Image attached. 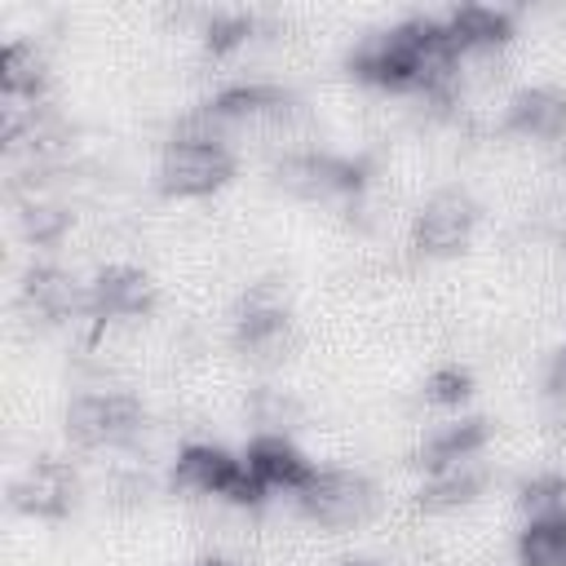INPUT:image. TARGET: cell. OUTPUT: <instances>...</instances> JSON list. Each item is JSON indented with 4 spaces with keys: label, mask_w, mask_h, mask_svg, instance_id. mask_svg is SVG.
<instances>
[{
    "label": "cell",
    "mask_w": 566,
    "mask_h": 566,
    "mask_svg": "<svg viewBox=\"0 0 566 566\" xmlns=\"http://www.w3.org/2000/svg\"><path fill=\"white\" fill-rule=\"evenodd\" d=\"M230 172H234V155H230L226 137L203 119V111L177 128V137L164 146L159 168H155L159 190L177 195V199H203V195L221 190L230 181Z\"/></svg>",
    "instance_id": "1"
},
{
    "label": "cell",
    "mask_w": 566,
    "mask_h": 566,
    "mask_svg": "<svg viewBox=\"0 0 566 566\" xmlns=\"http://www.w3.org/2000/svg\"><path fill=\"white\" fill-rule=\"evenodd\" d=\"M172 486L177 491H190V495L226 500V504H239V509H252V504L265 500V491L248 473L243 455H230V451H221L212 442H190V447L177 451Z\"/></svg>",
    "instance_id": "2"
},
{
    "label": "cell",
    "mask_w": 566,
    "mask_h": 566,
    "mask_svg": "<svg viewBox=\"0 0 566 566\" xmlns=\"http://www.w3.org/2000/svg\"><path fill=\"white\" fill-rule=\"evenodd\" d=\"M146 411L124 389H88L66 407V438L80 447H124L142 433Z\"/></svg>",
    "instance_id": "3"
},
{
    "label": "cell",
    "mask_w": 566,
    "mask_h": 566,
    "mask_svg": "<svg viewBox=\"0 0 566 566\" xmlns=\"http://www.w3.org/2000/svg\"><path fill=\"white\" fill-rule=\"evenodd\" d=\"M301 513L323 531H349L363 526L376 509V486L354 469H318L310 486L296 495Z\"/></svg>",
    "instance_id": "4"
},
{
    "label": "cell",
    "mask_w": 566,
    "mask_h": 566,
    "mask_svg": "<svg viewBox=\"0 0 566 566\" xmlns=\"http://www.w3.org/2000/svg\"><path fill=\"white\" fill-rule=\"evenodd\" d=\"M473 230H478V203H473V195L447 186V190H433L420 203V212L411 221V243L424 256H455L460 248H469Z\"/></svg>",
    "instance_id": "5"
},
{
    "label": "cell",
    "mask_w": 566,
    "mask_h": 566,
    "mask_svg": "<svg viewBox=\"0 0 566 566\" xmlns=\"http://www.w3.org/2000/svg\"><path fill=\"white\" fill-rule=\"evenodd\" d=\"M279 186H287L301 199H332V195H354L363 186V168L340 155L323 150H287L279 155Z\"/></svg>",
    "instance_id": "6"
},
{
    "label": "cell",
    "mask_w": 566,
    "mask_h": 566,
    "mask_svg": "<svg viewBox=\"0 0 566 566\" xmlns=\"http://www.w3.org/2000/svg\"><path fill=\"white\" fill-rule=\"evenodd\" d=\"M243 464L261 491H287V495H301L318 473V464L287 433H256L243 451Z\"/></svg>",
    "instance_id": "7"
},
{
    "label": "cell",
    "mask_w": 566,
    "mask_h": 566,
    "mask_svg": "<svg viewBox=\"0 0 566 566\" xmlns=\"http://www.w3.org/2000/svg\"><path fill=\"white\" fill-rule=\"evenodd\" d=\"M155 310V283L133 265H106L88 283V318L93 323H128Z\"/></svg>",
    "instance_id": "8"
},
{
    "label": "cell",
    "mask_w": 566,
    "mask_h": 566,
    "mask_svg": "<svg viewBox=\"0 0 566 566\" xmlns=\"http://www.w3.org/2000/svg\"><path fill=\"white\" fill-rule=\"evenodd\" d=\"M9 495H13V509L27 517H66L75 504V469L66 460L40 455L22 469Z\"/></svg>",
    "instance_id": "9"
},
{
    "label": "cell",
    "mask_w": 566,
    "mask_h": 566,
    "mask_svg": "<svg viewBox=\"0 0 566 566\" xmlns=\"http://www.w3.org/2000/svg\"><path fill=\"white\" fill-rule=\"evenodd\" d=\"M504 128L526 142H557L566 133V93L557 88H517L504 102Z\"/></svg>",
    "instance_id": "10"
},
{
    "label": "cell",
    "mask_w": 566,
    "mask_h": 566,
    "mask_svg": "<svg viewBox=\"0 0 566 566\" xmlns=\"http://www.w3.org/2000/svg\"><path fill=\"white\" fill-rule=\"evenodd\" d=\"M22 301L31 305V314H40L49 323L88 314V287L75 283V274H66L57 265H31L22 279Z\"/></svg>",
    "instance_id": "11"
},
{
    "label": "cell",
    "mask_w": 566,
    "mask_h": 566,
    "mask_svg": "<svg viewBox=\"0 0 566 566\" xmlns=\"http://www.w3.org/2000/svg\"><path fill=\"white\" fill-rule=\"evenodd\" d=\"M442 27H447L455 53H486L513 35V18L495 4H460L442 18Z\"/></svg>",
    "instance_id": "12"
},
{
    "label": "cell",
    "mask_w": 566,
    "mask_h": 566,
    "mask_svg": "<svg viewBox=\"0 0 566 566\" xmlns=\"http://www.w3.org/2000/svg\"><path fill=\"white\" fill-rule=\"evenodd\" d=\"M482 482H486L482 460H455V464H442V469H433L429 482L420 486V504H424L429 513H455V509H464V504L478 500Z\"/></svg>",
    "instance_id": "13"
},
{
    "label": "cell",
    "mask_w": 566,
    "mask_h": 566,
    "mask_svg": "<svg viewBox=\"0 0 566 566\" xmlns=\"http://www.w3.org/2000/svg\"><path fill=\"white\" fill-rule=\"evenodd\" d=\"M44 80H49V71H44L40 49L27 44V40H9L4 53H0V93H4V102H35L44 93Z\"/></svg>",
    "instance_id": "14"
},
{
    "label": "cell",
    "mask_w": 566,
    "mask_h": 566,
    "mask_svg": "<svg viewBox=\"0 0 566 566\" xmlns=\"http://www.w3.org/2000/svg\"><path fill=\"white\" fill-rule=\"evenodd\" d=\"M482 447H486V420L469 416V420H455V424H442L438 433H429L420 447V464L433 473V469L455 464V460H478Z\"/></svg>",
    "instance_id": "15"
},
{
    "label": "cell",
    "mask_w": 566,
    "mask_h": 566,
    "mask_svg": "<svg viewBox=\"0 0 566 566\" xmlns=\"http://www.w3.org/2000/svg\"><path fill=\"white\" fill-rule=\"evenodd\" d=\"M517 566H566V517H539L517 531Z\"/></svg>",
    "instance_id": "16"
},
{
    "label": "cell",
    "mask_w": 566,
    "mask_h": 566,
    "mask_svg": "<svg viewBox=\"0 0 566 566\" xmlns=\"http://www.w3.org/2000/svg\"><path fill=\"white\" fill-rule=\"evenodd\" d=\"M517 509L526 513V522L566 517V478L562 473H535V478H526L522 491H517Z\"/></svg>",
    "instance_id": "17"
},
{
    "label": "cell",
    "mask_w": 566,
    "mask_h": 566,
    "mask_svg": "<svg viewBox=\"0 0 566 566\" xmlns=\"http://www.w3.org/2000/svg\"><path fill=\"white\" fill-rule=\"evenodd\" d=\"M66 226H71V217H66L57 203H27V208H22V234H27L31 243H40V248L57 243V239L66 234Z\"/></svg>",
    "instance_id": "18"
},
{
    "label": "cell",
    "mask_w": 566,
    "mask_h": 566,
    "mask_svg": "<svg viewBox=\"0 0 566 566\" xmlns=\"http://www.w3.org/2000/svg\"><path fill=\"white\" fill-rule=\"evenodd\" d=\"M248 35H252V18H243V13H212V18H203V49L208 53H230Z\"/></svg>",
    "instance_id": "19"
},
{
    "label": "cell",
    "mask_w": 566,
    "mask_h": 566,
    "mask_svg": "<svg viewBox=\"0 0 566 566\" xmlns=\"http://www.w3.org/2000/svg\"><path fill=\"white\" fill-rule=\"evenodd\" d=\"M248 411L256 416L261 433H283V429L296 420V402H292L283 389H256L252 402H248Z\"/></svg>",
    "instance_id": "20"
},
{
    "label": "cell",
    "mask_w": 566,
    "mask_h": 566,
    "mask_svg": "<svg viewBox=\"0 0 566 566\" xmlns=\"http://www.w3.org/2000/svg\"><path fill=\"white\" fill-rule=\"evenodd\" d=\"M469 371H460V367H438L429 380H424V398L429 402H438V407H460L464 398H469Z\"/></svg>",
    "instance_id": "21"
},
{
    "label": "cell",
    "mask_w": 566,
    "mask_h": 566,
    "mask_svg": "<svg viewBox=\"0 0 566 566\" xmlns=\"http://www.w3.org/2000/svg\"><path fill=\"white\" fill-rule=\"evenodd\" d=\"M195 566H226V562H217V557H199Z\"/></svg>",
    "instance_id": "22"
},
{
    "label": "cell",
    "mask_w": 566,
    "mask_h": 566,
    "mask_svg": "<svg viewBox=\"0 0 566 566\" xmlns=\"http://www.w3.org/2000/svg\"><path fill=\"white\" fill-rule=\"evenodd\" d=\"M354 566H385V562H354Z\"/></svg>",
    "instance_id": "23"
},
{
    "label": "cell",
    "mask_w": 566,
    "mask_h": 566,
    "mask_svg": "<svg viewBox=\"0 0 566 566\" xmlns=\"http://www.w3.org/2000/svg\"><path fill=\"white\" fill-rule=\"evenodd\" d=\"M562 256H566V239H562Z\"/></svg>",
    "instance_id": "24"
}]
</instances>
